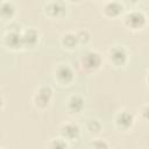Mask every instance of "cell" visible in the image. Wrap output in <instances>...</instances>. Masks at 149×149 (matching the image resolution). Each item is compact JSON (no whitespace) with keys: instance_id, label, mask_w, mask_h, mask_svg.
<instances>
[{"instance_id":"9c48e42d","label":"cell","mask_w":149,"mask_h":149,"mask_svg":"<svg viewBox=\"0 0 149 149\" xmlns=\"http://www.w3.org/2000/svg\"><path fill=\"white\" fill-rule=\"evenodd\" d=\"M104 12H105V14H106L107 16L114 17V16L119 15V14L122 12V6H121L118 1H111V2H108V3L105 5Z\"/></svg>"},{"instance_id":"ffe728a7","label":"cell","mask_w":149,"mask_h":149,"mask_svg":"<svg viewBox=\"0 0 149 149\" xmlns=\"http://www.w3.org/2000/svg\"><path fill=\"white\" fill-rule=\"evenodd\" d=\"M127 1H128V2H137L139 0H127Z\"/></svg>"},{"instance_id":"30bf717a","label":"cell","mask_w":149,"mask_h":149,"mask_svg":"<svg viewBox=\"0 0 149 149\" xmlns=\"http://www.w3.org/2000/svg\"><path fill=\"white\" fill-rule=\"evenodd\" d=\"M6 41H7V44L9 47H12V48H19V47H21V45L24 44L23 43V36L20 35L19 33H16V31L10 33L7 36Z\"/></svg>"},{"instance_id":"ba28073f","label":"cell","mask_w":149,"mask_h":149,"mask_svg":"<svg viewBox=\"0 0 149 149\" xmlns=\"http://www.w3.org/2000/svg\"><path fill=\"white\" fill-rule=\"evenodd\" d=\"M133 121H134L133 115L129 112H126V111L119 113L118 116H116V125L119 127H121V128H128V127H130L133 125Z\"/></svg>"},{"instance_id":"8992f818","label":"cell","mask_w":149,"mask_h":149,"mask_svg":"<svg viewBox=\"0 0 149 149\" xmlns=\"http://www.w3.org/2000/svg\"><path fill=\"white\" fill-rule=\"evenodd\" d=\"M126 58H127V54H126L123 48L116 47V48H113L111 50V59L113 61L114 64L121 65L126 62Z\"/></svg>"},{"instance_id":"ac0fdd59","label":"cell","mask_w":149,"mask_h":149,"mask_svg":"<svg viewBox=\"0 0 149 149\" xmlns=\"http://www.w3.org/2000/svg\"><path fill=\"white\" fill-rule=\"evenodd\" d=\"M142 115H143V118H144L146 120L149 121V106L143 107V109H142Z\"/></svg>"},{"instance_id":"8fae6325","label":"cell","mask_w":149,"mask_h":149,"mask_svg":"<svg viewBox=\"0 0 149 149\" xmlns=\"http://www.w3.org/2000/svg\"><path fill=\"white\" fill-rule=\"evenodd\" d=\"M83 106H84V100H83L79 95H73V97H71V99H70V101H69V108H70L72 112H74V113L80 112L81 108H83Z\"/></svg>"},{"instance_id":"44dd1931","label":"cell","mask_w":149,"mask_h":149,"mask_svg":"<svg viewBox=\"0 0 149 149\" xmlns=\"http://www.w3.org/2000/svg\"><path fill=\"white\" fill-rule=\"evenodd\" d=\"M148 81H149V77H148Z\"/></svg>"},{"instance_id":"e0dca14e","label":"cell","mask_w":149,"mask_h":149,"mask_svg":"<svg viewBox=\"0 0 149 149\" xmlns=\"http://www.w3.org/2000/svg\"><path fill=\"white\" fill-rule=\"evenodd\" d=\"M52 147H56V148H65L66 147V143L63 141V140H55L54 143H52Z\"/></svg>"},{"instance_id":"5b68a950","label":"cell","mask_w":149,"mask_h":149,"mask_svg":"<svg viewBox=\"0 0 149 149\" xmlns=\"http://www.w3.org/2000/svg\"><path fill=\"white\" fill-rule=\"evenodd\" d=\"M66 7L64 6L63 2L61 1H55V2H50L47 7H45V12L51 15V16H61L65 13Z\"/></svg>"},{"instance_id":"7a4b0ae2","label":"cell","mask_w":149,"mask_h":149,"mask_svg":"<svg viewBox=\"0 0 149 149\" xmlns=\"http://www.w3.org/2000/svg\"><path fill=\"white\" fill-rule=\"evenodd\" d=\"M100 64H101V57L99 54H97L94 51H90V52L85 54L83 57V65L90 70L99 68Z\"/></svg>"},{"instance_id":"9a60e30c","label":"cell","mask_w":149,"mask_h":149,"mask_svg":"<svg viewBox=\"0 0 149 149\" xmlns=\"http://www.w3.org/2000/svg\"><path fill=\"white\" fill-rule=\"evenodd\" d=\"M87 128H88V130L92 132V133H98V132L100 130L101 126H100V123H99L97 120H90V121L87 122Z\"/></svg>"},{"instance_id":"7c38bea8","label":"cell","mask_w":149,"mask_h":149,"mask_svg":"<svg viewBox=\"0 0 149 149\" xmlns=\"http://www.w3.org/2000/svg\"><path fill=\"white\" fill-rule=\"evenodd\" d=\"M22 36H23V43L27 45H34L37 42V33L34 29L27 30Z\"/></svg>"},{"instance_id":"3957f363","label":"cell","mask_w":149,"mask_h":149,"mask_svg":"<svg viewBox=\"0 0 149 149\" xmlns=\"http://www.w3.org/2000/svg\"><path fill=\"white\" fill-rule=\"evenodd\" d=\"M51 95H52V91H51L50 87H47V86L41 87L37 91V94L35 97L36 105L40 106V107H45L49 104V101L51 99Z\"/></svg>"},{"instance_id":"2e32d148","label":"cell","mask_w":149,"mask_h":149,"mask_svg":"<svg viewBox=\"0 0 149 149\" xmlns=\"http://www.w3.org/2000/svg\"><path fill=\"white\" fill-rule=\"evenodd\" d=\"M77 37H78V41H79V42L86 43V42L88 41V38H90V35H88V33H87L86 30H84V31H80V33L77 35Z\"/></svg>"},{"instance_id":"52a82bcc","label":"cell","mask_w":149,"mask_h":149,"mask_svg":"<svg viewBox=\"0 0 149 149\" xmlns=\"http://www.w3.org/2000/svg\"><path fill=\"white\" fill-rule=\"evenodd\" d=\"M61 133L63 134L64 137L73 140V139H77L79 135V127L74 123H66L65 126L62 127Z\"/></svg>"},{"instance_id":"4fadbf2b","label":"cell","mask_w":149,"mask_h":149,"mask_svg":"<svg viewBox=\"0 0 149 149\" xmlns=\"http://www.w3.org/2000/svg\"><path fill=\"white\" fill-rule=\"evenodd\" d=\"M77 42H79V41H78L77 35H74V34H66L63 37V44L68 48H73L77 44Z\"/></svg>"},{"instance_id":"5bb4252c","label":"cell","mask_w":149,"mask_h":149,"mask_svg":"<svg viewBox=\"0 0 149 149\" xmlns=\"http://www.w3.org/2000/svg\"><path fill=\"white\" fill-rule=\"evenodd\" d=\"M1 13L3 16H12L13 13H14V7L13 5H10L9 2H3L1 5Z\"/></svg>"},{"instance_id":"6da1fadb","label":"cell","mask_w":149,"mask_h":149,"mask_svg":"<svg viewBox=\"0 0 149 149\" xmlns=\"http://www.w3.org/2000/svg\"><path fill=\"white\" fill-rule=\"evenodd\" d=\"M125 22L129 28L139 29V28L143 27V24L146 22V17L141 12H132L126 15Z\"/></svg>"},{"instance_id":"277c9868","label":"cell","mask_w":149,"mask_h":149,"mask_svg":"<svg viewBox=\"0 0 149 149\" xmlns=\"http://www.w3.org/2000/svg\"><path fill=\"white\" fill-rule=\"evenodd\" d=\"M56 77H57V79H58L61 83L68 84V83H70V81L73 79V72H72V70H71L69 66L62 65V66H59V68L57 69V71H56Z\"/></svg>"},{"instance_id":"d6986e66","label":"cell","mask_w":149,"mask_h":149,"mask_svg":"<svg viewBox=\"0 0 149 149\" xmlns=\"http://www.w3.org/2000/svg\"><path fill=\"white\" fill-rule=\"evenodd\" d=\"M92 146L93 147H99V148H107L108 146H107V143H105L104 141H99V142H94V143H92Z\"/></svg>"}]
</instances>
